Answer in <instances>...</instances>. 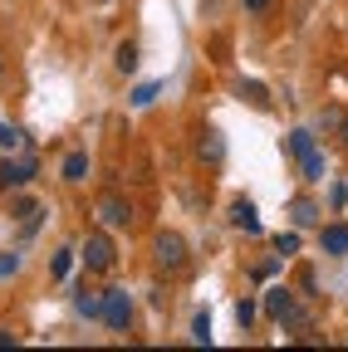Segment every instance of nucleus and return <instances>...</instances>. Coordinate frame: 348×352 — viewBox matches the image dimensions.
Here are the masks:
<instances>
[{
    "mask_svg": "<svg viewBox=\"0 0 348 352\" xmlns=\"http://www.w3.org/2000/svg\"><path fill=\"white\" fill-rule=\"evenodd\" d=\"M289 220H294V230L314 226V220H319V206H314L309 196H294V201H289Z\"/></svg>",
    "mask_w": 348,
    "mask_h": 352,
    "instance_id": "nucleus-12",
    "label": "nucleus"
},
{
    "mask_svg": "<svg viewBox=\"0 0 348 352\" xmlns=\"http://www.w3.org/2000/svg\"><path fill=\"white\" fill-rule=\"evenodd\" d=\"M69 270H74V250H59L54 264H50V274H54V279H69Z\"/></svg>",
    "mask_w": 348,
    "mask_h": 352,
    "instance_id": "nucleus-21",
    "label": "nucleus"
},
{
    "mask_svg": "<svg viewBox=\"0 0 348 352\" xmlns=\"http://www.w3.org/2000/svg\"><path fill=\"white\" fill-rule=\"evenodd\" d=\"M231 230H240V235H260V230H265V226H260L255 201H245V196L231 201Z\"/></svg>",
    "mask_w": 348,
    "mask_h": 352,
    "instance_id": "nucleus-5",
    "label": "nucleus"
},
{
    "mask_svg": "<svg viewBox=\"0 0 348 352\" xmlns=\"http://www.w3.org/2000/svg\"><path fill=\"white\" fill-rule=\"evenodd\" d=\"M59 176H64L69 186L89 182V152H69V157H64V166H59Z\"/></svg>",
    "mask_w": 348,
    "mask_h": 352,
    "instance_id": "nucleus-11",
    "label": "nucleus"
},
{
    "mask_svg": "<svg viewBox=\"0 0 348 352\" xmlns=\"http://www.w3.org/2000/svg\"><path fill=\"white\" fill-rule=\"evenodd\" d=\"M309 147H314V138H309V132H304V127H294V132H289V142H285V152H289L294 162H299L304 152H309Z\"/></svg>",
    "mask_w": 348,
    "mask_h": 352,
    "instance_id": "nucleus-17",
    "label": "nucleus"
},
{
    "mask_svg": "<svg viewBox=\"0 0 348 352\" xmlns=\"http://www.w3.org/2000/svg\"><path fill=\"white\" fill-rule=\"evenodd\" d=\"M0 347H15V333L10 328H0Z\"/></svg>",
    "mask_w": 348,
    "mask_h": 352,
    "instance_id": "nucleus-28",
    "label": "nucleus"
},
{
    "mask_svg": "<svg viewBox=\"0 0 348 352\" xmlns=\"http://www.w3.org/2000/svg\"><path fill=\"white\" fill-rule=\"evenodd\" d=\"M270 245H275V254H280V259H289V254H299V230H280Z\"/></svg>",
    "mask_w": 348,
    "mask_h": 352,
    "instance_id": "nucleus-18",
    "label": "nucleus"
},
{
    "mask_svg": "<svg viewBox=\"0 0 348 352\" xmlns=\"http://www.w3.org/2000/svg\"><path fill=\"white\" fill-rule=\"evenodd\" d=\"M338 122H343L338 108H324V113H319V127H324V132H338Z\"/></svg>",
    "mask_w": 348,
    "mask_h": 352,
    "instance_id": "nucleus-23",
    "label": "nucleus"
},
{
    "mask_svg": "<svg viewBox=\"0 0 348 352\" xmlns=\"http://www.w3.org/2000/svg\"><path fill=\"white\" fill-rule=\"evenodd\" d=\"M0 147H6V152L25 147V127H15V122H6V118H0Z\"/></svg>",
    "mask_w": 348,
    "mask_h": 352,
    "instance_id": "nucleus-16",
    "label": "nucleus"
},
{
    "mask_svg": "<svg viewBox=\"0 0 348 352\" xmlns=\"http://www.w3.org/2000/svg\"><path fill=\"white\" fill-rule=\"evenodd\" d=\"M319 250L334 254V259L348 254V226H324V230H319Z\"/></svg>",
    "mask_w": 348,
    "mask_h": 352,
    "instance_id": "nucleus-9",
    "label": "nucleus"
},
{
    "mask_svg": "<svg viewBox=\"0 0 348 352\" xmlns=\"http://www.w3.org/2000/svg\"><path fill=\"white\" fill-rule=\"evenodd\" d=\"M99 318H103L113 333H127V323H133V298H127V289H103Z\"/></svg>",
    "mask_w": 348,
    "mask_h": 352,
    "instance_id": "nucleus-4",
    "label": "nucleus"
},
{
    "mask_svg": "<svg viewBox=\"0 0 348 352\" xmlns=\"http://www.w3.org/2000/svg\"><path fill=\"white\" fill-rule=\"evenodd\" d=\"M157 94H162V83H138V88H133V108H147Z\"/></svg>",
    "mask_w": 348,
    "mask_h": 352,
    "instance_id": "nucleus-20",
    "label": "nucleus"
},
{
    "mask_svg": "<svg viewBox=\"0 0 348 352\" xmlns=\"http://www.w3.org/2000/svg\"><path fill=\"white\" fill-rule=\"evenodd\" d=\"M338 138H343V147H348V113H343V122H338Z\"/></svg>",
    "mask_w": 348,
    "mask_h": 352,
    "instance_id": "nucleus-29",
    "label": "nucleus"
},
{
    "mask_svg": "<svg viewBox=\"0 0 348 352\" xmlns=\"http://www.w3.org/2000/svg\"><path fill=\"white\" fill-rule=\"evenodd\" d=\"M30 176H34V157H25V162H0V191H20V186H30Z\"/></svg>",
    "mask_w": 348,
    "mask_h": 352,
    "instance_id": "nucleus-7",
    "label": "nucleus"
},
{
    "mask_svg": "<svg viewBox=\"0 0 348 352\" xmlns=\"http://www.w3.org/2000/svg\"><path fill=\"white\" fill-rule=\"evenodd\" d=\"M196 157H201L206 166H221V162H226V138H221L216 127H201V132H196Z\"/></svg>",
    "mask_w": 348,
    "mask_h": 352,
    "instance_id": "nucleus-6",
    "label": "nucleus"
},
{
    "mask_svg": "<svg viewBox=\"0 0 348 352\" xmlns=\"http://www.w3.org/2000/svg\"><path fill=\"white\" fill-rule=\"evenodd\" d=\"M99 308H103V294H99V289L83 284V289L74 294V314H79V318H89V323H94V318H99Z\"/></svg>",
    "mask_w": 348,
    "mask_h": 352,
    "instance_id": "nucleus-10",
    "label": "nucleus"
},
{
    "mask_svg": "<svg viewBox=\"0 0 348 352\" xmlns=\"http://www.w3.org/2000/svg\"><path fill=\"white\" fill-rule=\"evenodd\" d=\"M255 314H260V303H255V298H240V303H236V323H240L245 333H250V323H255Z\"/></svg>",
    "mask_w": 348,
    "mask_h": 352,
    "instance_id": "nucleus-19",
    "label": "nucleus"
},
{
    "mask_svg": "<svg viewBox=\"0 0 348 352\" xmlns=\"http://www.w3.org/2000/svg\"><path fill=\"white\" fill-rule=\"evenodd\" d=\"M245 10H250V15H260V10H270V0H245Z\"/></svg>",
    "mask_w": 348,
    "mask_h": 352,
    "instance_id": "nucleus-27",
    "label": "nucleus"
},
{
    "mask_svg": "<svg viewBox=\"0 0 348 352\" xmlns=\"http://www.w3.org/2000/svg\"><path fill=\"white\" fill-rule=\"evenodd\" d=\"M289 303H294V289H285V284L265 289V298H260V308H265V318H270V323L285 318V308H289Z\"/></svg>",
    "mask_w": 348,
    "mask_h": 352,
    "instance_id": "nucleus-8",
    "label": "nucleus"
},
{
    "mask_svg": "<svg viewBox=\"0 0 348 352\" xmlns=\"http://www.w3.org/2000/svg\"><path fill=\"white\" fill-rule=\"evenodd\" d=\"M94 215H99V226H103V230H127V226L138 220L133 201L118 196V191H103V196H99V206H94Z\"/></svg>",
    "mask_w": 348,
    "mask_h": 352,
    "instance_id": "nucleus-3",
    "label": "nucleus"
},
{
    "mask_svg": "<svg viewBox=\"0 0 348 352\" xmlns=\"http://www.w3.org/2000/svg\"><path fill=\"white\" fill-rule=\"evenodd\" d=\"M30 210H39V206H34V201H30V196H15V215H20V220H25V215H30Z\"/></svg>",
    "mask_w": 348,
    "mask_h": 352,
    "instance_id": "nucleus-26",
    "label": "nucleus"
},
{
    "mask_svg": "<svg viewBox=\"0 0 348 352\" xmlns=\"http://www.w3.org/2000/svg\"><path fill=\"white\" fill-rule=\"evenodd\" d=\"M236 94H240V98H245L250 108H260V113L270 108V88H265V83H255V78H250V83L240 78V83H236Z\"/></svg>",
    "mask_w": 348,
    "mask_h": 352,
    "instance_id": "nucleus-13",
    "label": "nucleus"
},
{
    "mask_svg": "<svg viewBox=\"0 0 348 352\" xmlns=\"http://www.w3.org/2000/svg\"><path fill=\"white\" fill-rule=\"evenodd\" d=\"M20 270V254L10 250V254H0V279H6V274H15Z\"/></svg>",
    "mask_w": 348,
    "mask_h": 352,
    "instance_id": "nucleus-24",
    "label": "nucleus"
},
{
    "mask_svg": "<svg viewBox=\"0 0 348 352\" xmlns=\"http://www.w3.org/2000/svg\"><path fill=\"white\" fill-rule=\"evenodd\" d=\"M113 64H118V74H138V64H143L138 44H133V39H123V44H118V54H113Z\"/></svg>",
    "mask_w": 348,
    "mask_h": 352,
    "instance_id": "nucleus-14",
    "label": "nucleus"
},
{
    "mask_svg": "<svg viewBox=\"0 0 348 352\" xmlns=\"http://www.w3.org/2000/svg\"><path fill=\"white\" fill-rule=\"evenodd\" d=\"M299 171H304V182H324V157L309 147V152L299 157Z\"/></svg>",
    "mask_w": 348,
    "mask_h": 352,
    "instance_id": "nucleus-15",
    "label": "nucleus"
},
{
    "mask_svg": "<svg viewBox=\"0 0 348 352\" xmlns=\"http://www.w3.org/2000/svg\"><path fill=\"white\" fill-rule=\"evenodd\" d=\"M79 259H83V270H89V274H108L118 264V250H113V240L103 230H89L83 245H79Z\"/></svg>",
    "mask_w": 348,
    "mask_h": 352,
    "instance_id": "nucleus-2",
    "label": "nucleus"
},
{
    "mask_svg": "<svg viewBox=\"0 0 348 352\" xmlns=\"http://www.w3.org/2000/svg\"><path fill=\"white\" fill-rule=\"evenodd\" d=\"M329 206L343 210V206H348V186H334V191H329Z\"/></svg>",
    "mask_w": 348,
    "mask_h": 352,
    "instance_id": "nucleus-25",
    "label": "nucleus"
},
{
    "mask_svg": "<svg viewBox=\"0 0 348 352\" xmlns=\"http://www.w3.org/2000/svg\"><path fill=\"white\" fill-rule=\"evenodd\" d=\"M192 342H206V347H211V314H196V323H192Z\"/></svg>",
    "mask_w": 348,
    "mask_h": 352,
    "instance_id": "nucleus-22",
    "label": "nucleus"
},
{
    "mask_svg": "<svg viewBox=\"0 0 348 352\" xmlns=\"http://www.w3.org/2000/svg\"><path fill=\"white\" fill-rule=\"evenodd\" d=\"M152 264H157V274L177 279V274L192 270V245H187L177 230H157V235H152Z\"/></svg>",
    "mask_w": 348,
    "mask_h": 352,
    "instance_id": "nucleus-1",
    "label": "nucleus"
}]
</instances>
